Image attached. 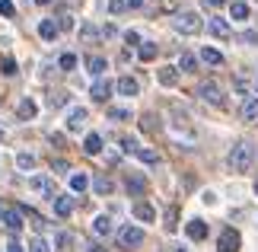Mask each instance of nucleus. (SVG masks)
Returning a JSON list of instances; mask_svg holds the SVG:
<instances>
[{"mask_svg": "<svg viewBox=\"0 0 258 252\" xmlns=\"http://www.w3.org/2000/svg\"><path fill=\"white\" fill-rule=\"evenodd\" d=\"M255 163V144L252 140H236V144L230 147V154H226V166H230V173L242 176L249 173Z\"/></svg>", "mask_w": 258, "mask_h": 252, "instance_id": "nucleus-1", "label": "nucleus"}, {"mask_svg": "<svg viewBox=\"0 0 258 252\" xmlns=\"http://www.w3.org/2000/svg\"><path fill=\"white\" fill-rule=\"evenodd\" d=\"M172 29L178 35H198L204 29V19H201V13H195V10H178L172 16Z\"/></svg>", "mask_w": 258, "mask_h": 252, "instance_id": "nucleus-2", "label": "nucleus"}, {"mask_svg": "<svg viewBox=\"0 0 258 252\" xmlns=\"http://www.w3.org/2000/svg\"><path fill=\"white\" fill-rule=\"evenodd\" d=\"M198 99H204V103H211V106H226V93H223V86L217 83V80H204V83H198Z\"/></svg>", "mask_w": 258, "mask_h": 252, "instance_id": "nucleus-3", "label": "nucleus"}, {"mask_svg": "<svg viewBox=\"0 0 258 252\" xmlns=\"http://www.w3.org/2000/svg\"><path fill=\"white\" fill-rule=\"evenodd\" d=\"M144 227H137V224H124L121 230H118V246L121 249H137V246H144Z\"/></svg>", "mask_w": 258, "mask_h": 252, "instance_id": "nucleus-4", "label": "nucleus"}, {"mask_svg": "<svg viewBox=\"0 0 258 252\" xmlns=\"http://www.w3.org/2000/svg\"><path fill=\"white\" fill-rule=\"evenodd\" d=\"M89 122V112H86V106H71L67 109V115H64V128L71 131V134H77V131H83Z\"/></svg>", "mask_w": 258, "mask_h": 252, "instance_id": "nucleus-5", "label": "nucleus"}, {"mask_svg": "<svg viewBox=\"0 0 258 252\" xmlns=\"http://www.w3.org/2000/svg\"><path fill=\"white\" fill-rule=\"evenodd\" d=\"M239 246H242V233L233 227H226L220 233V239H217V249L220 252H239Z\"/></svg>", "mask_w": 258, "mask_h": 252, "instance_id": "nucleus-6", "label": "nucleus"}, {"mask_svg": "<svg viewBox=\"0 0 258 252\" xmlns=\"http://www.w3.org/2000/svg\"><path fill=\"white\" fill-rule=\"evenodd\" d=\"M207 32L214 38H220V42H226V38L233 35V26H230V19H223V16H211L207 19Z\"/></svg>", "mask_w": 258, "mask_h": 252, "instance_id": "nucleus-7", "label": "nucleus"}, {"mask_svg": "<svg viewBox=\"0 0 258 252\" xmlns=\"http://www.w3.org/2000/svg\"><path fill=\"white\" fill-rule=\"evenodd\" d=\"M115 93V83L112 80H105V77H99L93 80V86H89V96L96 99V103H108V96Z\"/></svg>", "mask_w": 258, "mask_h": 252, "instance_id": "nucleus-8", "label": "nucleus"}, {"mask_svg": "<svg viewBox=\"0 0 258 252\" xmlns=\"http://www.w3.org/2000/svg\"><path fill=\"white\" fill-rule=\"evenodd\" d=\"M131 214H134L137 224H153V220H156V208L150 205V201H134Z\"/></svg>", "mask_w": 258, "mask_h": 252, "instance_id": "nucleus-9", "label": "nucleus"}, {"mask_svg": "<svg viewBox=\"0 0 258 252\" xmlns=\"http://www.w3.org/2000/svg\"><path fill=\"white\" fill-rule=\"evenodd\" d=\"M35 115H38V103H35L32 96H23L16 103V118H19V122H32Z\"/></svg>", "mask_w": 258, "mask_h": 252, "instance_id": "nucleus-10", "label": "nucleus"}, {"mask_svg": "<svg viewBox=\"0 0 258 252\" xmlns=\"http://www.w3.org/2000/svg\"><path fill=\"white\" fill-rule=\"evenodd\" d=\"M115 93L134 99V96H141V83H137L134 77H118V80H115Z\"/></svg>", "mask_w": 258, "mask_h": 252, "instance_id": "nucleus-11", "label": "nucleus"}, {"mask_svg": "<svg viewBox=\"0 0 258 252\" xmlns=\"http://www.w3.org/2000/svg\"><path fill=\"white\" fill-rule=\"evenodd\" d=\"M185 236L191 239V243H201V239H207V224H204L201 217H191L185 224Z\"/></svg>", "mask_w": 258, "mask_h": 252, "instance_id": "nucleus-12", "label": "nucleus"}, {"mask_svg": "<svg viewBox=\"0 0 258 252\" xmlns=\"http://www.w3.org/2000/svg\"><path fill=\"white\" fill-rule=\"evenodd\" d=\"M178 67H172V64H166V67H160L156 70V83L160 86H166V89H172V86H178Z\"/></svg>", "mask_w": 258, "mask_h": 252, "instance_id": "nucleus-13", "label": "nucleus"}, {"mask_svg": "<svg viewBox=\"0 0 258 252\" xmlns=\"http://www.w3.org/2000/svg\"><path fill=\"white\" fill-rule=\"evenodd\" d=\"M29 188L32 191H38V195H45V198H51L54 201V182L48 176H32L29 179Z\"/></svg>", "mask_w": 258, "mask_h": 252, "instance_id": "nucleus-14", "label": "nucleus"}, {"mask_svg": "<svg viewBox=\"0 0 258 252\" xmlns=\"http://www.w3.org/2000/svg\"><path fill=\"white\" fill-rule=\"evenodd\" d=\"M57 35H61L57 19H42V23H38V38H42V42H57Z\"/></svg>", "mask_w": 258, "mask_h": 252, "instance_id": "nucleus-15", "label": "nucleus"}, {"mask_svg": "<svg viewBox=\"0 0 258 252\" xmlns=\"http://www.w3.org/2000/svg\"><path fill=\"white\" fill-rule=\"evenodd\" d=\"M0 227H4V230H10V233H19V230H23L26 224H23V211H16V208H10L7 211V217H4V224H0Z\"/></svg>", "mask_w": 258, "mask_h": 252, "instance_id": "nucleus-16", "label": "nucleus"}, {"mask_svg": "<svg viewBox=\"0 0 258 252\" xmlns=\"http://www.w3.org/2000/svg\"><path fill=\"white\" fill-rule=\"evenodd\" d=\"M93 233H96V236H112V233H115L112 217H108V214H96V217H93Z\"/></svg>", "mask_w": 258, "mask_h": 252, "instance_id": "nucleus-17", "label": "nucleus"}, {"mask_svg": "<svg viewBox=\"0 0 258 252\" xmlns=\"http://www.w3.org/2000/svg\"><path fill=\"white\" fill-rule=\"evenodd\" d=\"M249 16H252V7L245 4V0H233L230 4V19L233 23H245Z\"/></svg>", "mask_w": 258, "mask_h": 252, "instance_id": "nucleus-18", "label": "nucleus"}, {"mask_svg": "<svg viewBox=\"0 0 258 252\" xmlns=\"http://www.w3.org/2000/svg\"><path fill=\"white\" fill-rule=\"evenodd\" d=\"M86 70H89V77H96V80H99V77H102L105 70H108V61H105L102 55H89V58H86Z\"/></svg>", "mask_w": 258, "mask_h": 252, "instance_id": "nucleus-19", "label": "nucleus"}, {"mask_svg": "<svg viewBox=\"0 0 258 252\" xmlns=\"http://www.w3.org/2000/svg\"><path fill=\"white\" fill-rule=\"evenodd\" d=\"M83 154H89V157H99V154H102V134L89 131V134L83 137Z\"/></svg>", "mask_w": 258, "mask_h": 252, "instance_id": "nucleus-20", "label": "nucleus"}, {"mask_svg": "<svg viewBox=\"0 0 258 252\" xmlns=\"http://www.w3.org/2000/svg\"><path fill=\"white\" fill-rule=\"evenodd\" d=\"M198 61H201V58H198V55H191V52H182V55H178V74H195V70H198Z\"/></svg>", "mask_w": 258, "mask_h": 252, "instance_id": "nucleus-21", "label": "nucleus"}, {"mask_svg": "<svg viewBox=\"0 0 258 252\" xmlns=\"http://www.w3.org/2000/svg\"><path fill=\"white\" fill-rule=\"evenodd\" d=\"M105 115H108V122H131V118H134L131 106H108Z\"/></svg>", "mask_w": 258, "mask_h": 252, "instance_id": "nucleus-22", "label": "nucleus"}, {"mask_svg": "<svg viewBox=\"0 0 258 252\" xmlns=\"http://www.w3.org/2000/svg\"><path fill=\"white\" fill-rule=\"evenodd\" d=\"M239 115L245 118V122H258V96H245V99H242Z\"/></svg>", "mask_w": 258, "mask_h": 252, "instance_id": "nucleus-23", "label": "nucleus"}, {"mask_svg": "<svg viewBox=\"0 0 258 252\" xmlns=\"http://www.w3.org/2000/svg\"><path fill=\"white\" fill-rule=\"evenodd\" d=\"M54 214L57 217H71L74 214V198L71 195H54Z\"/></svg>", "mask_w": 258, "mask_h": 252, "instance_id": "nucleus-24", "label": "nucleus"}, {"mask_svg": "<svg viewBox=\"0 0 258 252\" xmlns=\"http://www.w3.org/2000/svg\"><path fill=\"white\" fill-rule=\"evenodd\" d=\"M198 58H201L204 64H211V67H220V64L226 61V58H223V52H217V48H211V45H204V48H201V55H198Z\"/></svg>", "mask_w": 258, "mask_h": 252, "instance_id": "nucleus-25", "label": "nucleus"}, {"mask_svg": "<svg viewBox=\"0 0 258 252\" xmlns=\"http://www.w3.org/2000/svg\"><path fill=\"white\" fill-rule=\"evenodd\" d=\"M124 188H127V195L141 198V195H144V188H147V179L134 173V176H127V182H124Z\"/></svg>", "mask_w": 258, "mask_h": 252, "instance_id": "nucleus-26", "label": "nucleus"}, {"mask_svg": "<svg viewBox=\"0 0 258 252\" xmlns=\"http://www.w3.org/2000/svg\"><path fill=\"white\" fill-rule=\"evenodd\" d=\"M89 188H93L96 191V195H112V191H115V182H112V179H108V176H99V179H93V185H89Z\"/></svg>", "mask_w": 258, "mask_h": 252, "instance_id": "nucleus-27", "label": "nucleus"}, {"mask_svg": "<svg viewBox=\"0 0 258 252\" xmlns=\"http://www.w3.org/2000/svg\"><path fill=\"white\" fill-rule=\"evenodd\" d=\"M89 185H93V182H89L86 173H74V176H71V191H74V195H83Z\"/></svg>", "mask_w": 258, "mask_h": 252, "instance_id": "nucleus-28", "label": "nucleus"}, {"mask_svg": "<svg viewBox=\"0 0 258 252\" xmlns=\"http://www.w3.org/2000/svg\"><path fill=\"white\" fill-rule=\"evenodd\" d=\"M38 166V160H35V154H16V169H23V173H32V169Z\"/></svg>", "mask_w": 258, "mask_h": 252, "instance_id": "nucleus-29", "label": "nucleus"}, {"mask_svg": "<svg viewBox=\"0 0 258 252\" xmlns=\"http://www.w3.org/2000/svg\"><path fill=\"white\" fill-rule=\"evenodd\" d=\"M156 55H160V45L156 42H141V48H137V58H141V61H153Z\"/></svg>", "mask_w": 258, "mask_h": 252, "instance_id": "nucleus-30", "label": "nucleus"}, {"mask_svg": "<svg viewBox=\"0 0 258 252\" xmlns=\"http://www.w3.org/2000/svg\"><path fill=\"white\" fill-rule=\"evenodd\" d=\"M134 157L141 160V163H147V166H160V154H156V150H150V147H141Z\"/></svg>", "mask_w": 258, "mask_h": 252, "instance_id": "nucleus-31", "label": "nucleus"}, {"mask_svg": "<svg viewBox=\"0 0 258 252\" xmlns=\"http://www.w3.org/2000/svg\"><path fill=\"white\" fill-rule=\"evenodd\" d=\"M71 246H74V233L61 230V233L54 236V249H57V252H71Z\"/></svg>", "mask_w": 258, "mask_h": 252, "instance_id": "nucleus-32", "label": "nucleus"}, {"mask_svg": "<svg viewBox=\"0 0 258 252\" xmlns=\"http://www.w3.org/2000/svg\"><path fill=\"white\" fill-rule=\"evenodd\" d=\"M57 67H61L64 74H71V70L77 67V55H74V52H64L61 58H57Z\"/></svg>", "mask_w": 258, "mask_h": 252, "instance_id": "nucleus-33", "label": "nucleus"}, {"mask_svg": "<svg viewBox=\"0 0 258 252\" xmlns=\"http://www.w3.org/2000/svg\"><path fill=\"white\" fill-rule=\"evenodd\" d=\"M99 35H102V32H99L93 23H83V26H80V38H83V42H96Z\"/></svg>", "mask_w": 258, "mask_h": 252, "instance_id": "nucleus-34", "label": "nucleus"}, {"mask_svg": "<svg viewBox=\"0 0 258 252\" xmlns=\"http://www.w3.org/2000/svg\"><path fill=\"white\" fill-rule=\"evenodd\" d=\"M141 128L144 131H160V115H156V112H147L141 118Z\"/></svg>", "mask_w": 258, "mask_h": 252, "instance_id": "nucleus-35", "label": "nucleus"}, {"mask_svg": "<svg viewBox=\"0 0 258 252\" xmlns=\"http://www.w3.org/2000/svg\"><path fill=\"white\" fill-rule=\"evenodd\" d=\"M163 227L169 230V233H175V230H178V208H175V205L166 211V224H163Z\"/></svg>", "mask_w": 258, "mask_h": 252, "instance_id": "nucleus-36", "label": "nucleus"}, {"mask_svg": "<svg viewBox=\"0 0 258 252\" xmlns=\"http://www.w3.org/2000/svg\"><path fill=\"white\" fill-rule=\"evenodd\" d=\"M26 249H29V252H51V243H48L45 236H35V239H32V243H29Z\"/></svg>", "mask_w": 258, "mask_h": 252, "instance_id": "nucleus-37", "label": "nucleus"}, {"mask_svg": "<svg viewBox=\"0 0 258 252\" xmlns=\"http://www.w3.org/2000/svg\"><path fill=\"white\" fill-rule=\"evenodd\" d=\"M239 42H242L245 48H258V32H255V29H245V32L239 35Z\"/></svg>", "mask_w": 258, "mask_h": 252, "instance_id": "nucleus-38", "label": "nucleus"}, {"mask_svg": "<svg viewBox=\"0 0 258 252\" xmlns=\"http://www.w3.org/2000/svg\"><path fill=\"white\" fill-rule=\"evenodd\" d=\"M16 70H19V64L13 61V58H4V61H0V74H4V77H13Z\"/></svg>", "mask_w": 258, "mask_h": 252, "instance_id": "nucleus-39", "label": "nucleus"}, {"mask_svg": "<svg viewBox=\"0 0 258 252\" xmlns=\"http://www.w3.org/2000/svg\"><path fill=\"white\" fill-rule=\"evenodd\" d=\"M74 26H77V23H74L71 13H61V16H57V29H61V32H71Z\"/></svg>", "mask_w": 258, "mask_h": 252, "instance_id": "nucleus-40", "label": "nucleus"}, {"mask_svg": "<svg viewBox=\"0 0 258 252\" xmlns=\"http://www.w3.org/2000/svg\"><path fill=\"white\" fill-rule=\"evenodd\" d=\"M127 10V0H108V13L118 16V13H124Z\"/></svg>", "mask_w": 258, "mask_h": 252, "instance_id": "nucleus-41", "label": "nucleus"}, {"mask_svg": "<svg viewBox=\"0 0 258 252\" xmlns=\"http://www.w3.org/2000/svg\"><path fill=\"white\" fill-rule=\"evenodd\" d=\"M121 150H124V154H137V150H141V144H137L134 137H121Z\"/></svg>", "mask_w": 258, "mask_h": 252, "instance_id": "nucleus-42", "label": "nucleus"}, {"mask_svg": "<svg viewBox=\"0 0 258 252\" xmlns=\"http://www.w3.org/2000/svg\"><path fill=\"white\" fill-rule=\"evenodd\" d=\"M124 42L131 45V48H141V32H134V29H127V32H124Z\"/></svg>", "mask_w": 258, "mask_h": 252, "instance_id": "nucleus-43", "label": "nucleus"}, {"mask_svg": "<svg viewBox=\"0 0 258 252\" xmlns=\"http://www.w3.org/2000/svg\"><path fill=\"white\" fill-rule=\"evenodd\" d=\"M201 201H204L207 208H217V191H211V188H207V191H201Z\"/></svg>", "mask_w": 258, "mask_h": 252, "instance_id": "nucleus-44", "label": "nucleus"}, {"mask_svg": "<svg viewBox=\"0 0 258 252\" xmlns=\"http://www.w3.org/2000/svg\"><path fill=\"white\" fill-rule=\"evenodd\" d=\"M13 13H16L13 0H0V16H13Z\"/></svg>", "mask_w": 258, "mask_h": 252, "instance_id": "nucleus-45", "label": "nucleus"}, {"mask_svg": "<svg viewBox=\"0 0 258 252\" xmlns=\"http://www.w3.org/2000/svg\"><path fill=\"white\" fill-rule=\"evenodd\" d=\"M7 252H26V246L19 243V239H10V243H7Z\"/></svg>", "mask_w": 258, "mask_h": 252, "instance_id": "nucleus-46", "label": "nucleus"}, {"mask_svg": "<svg viewBox=\"0 0 258 252\" xmlns=\"http://www.w3.org/2000/svg\"><path fill=\"white\" fill-rule=\"evenodd\" d=\"M67 103V93H54L51 96V106H64Z\"/></svg>", "mask_w": 258, "mask_h": 252, "instance_id": "nucleus-47", "label": "nucleus"}, {"mask_svg": "<svg viewBox=\"0 0 258 252\" xmlns=\"http://www.w3.org/2000/svg\"><path fill=\"white\" fill-rule=\"evenodd\" d=\"M102 35H105V38H115V35H118V29H115V26H112V23H108V26H105V29H102Z\"/></svg>", "mask_w": 258, "mask_h": 252, "instance_id": "nucleus-48", "label": "nucleus"}, {"mask_svg": "<svg viewBox=\"0 0 258 252\" xmlns=\"http://www.w3.org/2000/svg\"><path fill=\"white\" fill-rule=\"evenodd\" d=\"M54 169H57V173H67V163H64V160H54V163H51Z\"/></svg>", "mask_w": 258, "mask_h": 252, "instance_id": "nucleus-49", "label": "nucleus"}, {"mask_svg": "<svg viewBox=\"0 0 258 252\" xmlns=\"http://www.w3.org/2000/svg\"><path fill=\"white\" fill-rule=\"evenodd\" d=\"M86 252H105V249L99 246V243H89V246H86Z\"/></svg>", "mask_w": 258, "mask_h": 252, "instance_id": "nucleus-50", "label": "nucleus"}, {"mask_svg": "<svg viewBox=\"0 0 258 252\" xmlns=\"http://www.w3.org/2000/svg\"><path fill=\"white\" fill-rule=\"evenodd\" d=\"M7 211H10V208L4 205V201H0V224H4V217H7Z\"/></svg>", "mask_w": 258, "mask_h": 252, "instance_id": "nucleus-51", "label": "nucleus"}, {"mask_svg": "<svg viewBox=\"0 0 258 252\" xmlns=\"http://www.w3.org/2000/svg\"><path fill=\"white\" fill-rule=\"evenodd\" d=\"M127 7H134V10H137V7H144V0H127Z\"/></svg>", "mask_w": 258, "mask_h": 252, "instance_id": "nucleus-52", "label": "nucleus"}, {"mask_svg": "<svg viewBox=\"0 0 258 252\" xmlns=\"http://www.w3.org/2000/svg\"><path fill=\"white\" fill-rule=\"evenodd\" d=\"M207 4H211V7H223L226 0H207Z\"/></svg>", "mask_w": 258, "mask_h": 252, "instance_id": "nucleus-53", "label": "nucleus"}, {"mask_svg": "<svg viewBox=\"0 0 258 252\" xmlns=\"http://www.w3.org/2000/svg\"><path fill=\"white\" fill-rule=\"evenodd\" d=\"M35 4H38V7H48V4H54V0H35Z\"/></svg>", "mask_w": 258, "mask_h": 252, "instance_id": "nucleus-54", "label": "nucleus"}, {"mask_svg": "<svg viewBox=\"0 0 258 252\" xmlns=\"http://www.w3.org/2000/svg\"><path fill=\"white\" fill-rule=\"evenodd\" d=\"M172 252H185V249H182V246H172Z\"/></svg>", "mask_w": 258, "mask_h": 252, "instance_id": "nucleus-55", "label": "nucleus"}, {"mask_svg": "<svg viewBox=\"0 0 258 252\" xmlns=\"http://www.w3.org/2000/svg\"><path fill=\"white\" fill-rule=\"evenodd\" d=\"M252 191H255V195H258V179H255V185H252Z\"/></svg>", "mask_w": 258, "mask_h": 252, "instance_id": "nucleus-56", "label": "nucleus"}, {"mask_svg": "<svg viewBox=\"0 0 258 252\" xmlns=\"http://www.w3.org/2000/svg\"><path fill=\"white\" fill-rule=\"evenodd\" d=\"M0 134H4V131H0Z\"/></svg>", "mask_w": 258, "mask_h": 252, "instance_id": "nucleus-57", "label": "nucleus"}, {"mask_svg": "<svg viewBox=\"0 0 258 252\" xmlns=\"http://www.w3.org/2000/svg\"><path fill=\"white\" fill-rule=\"evenodd\" d=\"M255 96H258V93H255Z\"/></svg>", "mask_w": 258, "mask_h": 252, "instance_id": "nucleus-58", "label": "nucleus"}]
</instances>
